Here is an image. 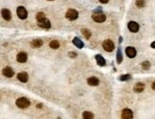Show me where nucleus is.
Instances as JSON below:
<instances>
[{"label": "nucleus", "instance_id": "nucleus-1", "mask_svg": "<svg viewBox=\"0 0 155 119\" xmlns=\"http://www.w3.org/2000/svg\"><path fill=\"white\" fill-rule=\"evenodd\" d=\"M15 104H16L17 107L20 108V109H27V108H29L31 105L30 101H29L27 98H25V97H20V98H18L16 100Z\"/></svg>", "mask_w": 155, "mask_h": 119}, {"label": "nucleus", "instance_id": "nucleus-2", "mask_svg": "<svg viewBox=\"0 0 155 119\" xmlns=\"http://www.w3.org/2000/svg\"><path fill=\"white\" fill-rule=\"evenodd\" d=\"M102 48L106 52H112L115 48L114 42L111 39H106V41H105L102 42Z\"/></svg>", "mask_w": 155, "mask_h": 119}, {"label": "nucleus", "instance_id": "nucleus-3", "mask_svg": "<svg viewBox=\"0 0 155 119\" xmlns=\"http://www.w3.org/2000/svg\"><path fill=\"white\" fill-rule=\"evenodd\" d=\"M65 17H66V18L69 19V20H76L78 17H79V13H78L76 10H74V9H69V10L66 12Z\"/></svg>", "mask_w": 155, "mask_h": 119}, {"label": "nucleus", "instance_id": "nucleus-4", "mask_svg": "<svg viewBox=\"0 0 155 119\" xmlns=\"http://www.w3.org/2000/svg\"><path fill=\"white\" fill-rule=\"evenodd\" d=\"M16 14H17V17H19L20 19H25V18H27L28 17L27 11H26V9L24 7H22V6H20V7H18L16 9Z\"/></svg>", "mask_w": 155, "mask_h": 119}, {"label": "nucleus", "instance_id": "nucleus-5", "mask_svg": "<svg viewBox=\"0 0 155 119\" xmlns=\"http://www.w3.org/2000/svg\"><path fill=\"white\" fill-rule=\"evenodd\" d=\"M37 24H38V26L40 28H44V29H49L51 28V22L50 20L46 18V17H44L40 20H37Z\"/></svg>", "mask_w": 155, "mask_h": 119}, {"label": "nucleus", "instance_id": "nucleus-6", "mask_svg": "<svg viewBox=\"0 0 155 119\" xmlns=\"http://www.w3.org/2000/svg\"><path fill=\"white\" fill-rule=\"evenodd\" d=\"M92 18H93V20L96 21V22H98V23H101V22L105 21L106 17H105V14H101V13H98V14H92Z\"/></svg>", "mask_w": 155, "mask_h": 119}, {"label": "nucleus", "instance_id": "nucleus-7", "mask_svg": "<svg viewBox=\"0 0 155 119\" xmlns=\"http://www.w3.org/2000/svg\"><path fill=\"white\" fill-rule=\"evenodd\" d=\"M127 27L130 32H132V33H136V32H138L139 31L140 26H139V24L137 23V22H135V21H130V22H128Z\"/></svg>", "mask_w": 155, "mask_h": 119}, {"label": "nucleus", "instance_id": "nucleus-8", "mask_svg": "<svg viewBox=\"0 0 155 119\" xmlns=\"http://www.w3.org/2000/svg\"><path fill=\"white\" fill-rule=\"evenodd\" d=\"M2 74H3L4 76H6V77H8V78H11V77H13L14 75V71L12 67H10V66H6L5 68H3Z\"/></svg>", "mask_w": 155, "mask_h": 119}, {"label": "nucleus", "instance_id": "nucleus-9", "mask_svg": "<svg viewBox=\"0 0 155 119\" xmlns=\"http://www.w3.org/2000/svg\"><path fill=\"white\" fill-rule=\"evenodd\" d=\"M125 54H126L128 58H134L136 54H137V51H136V49L134 47L128 46V47L125 48Z\"/></svg>", "mask_w": 155, "mask_h": 119}, {"label": "nucleus", "instance_id": "nucleus-10", "mask_svg": "<svg viewBox=\"0 0 155 119\" xmlns=\"http://www.w3.org/2000/svg\"><path fill=\"white\" fill-rule=\"evenodd\" d=\"M122 117L124 119H131L133 117V112L131 109H125L122 112Z\"/></svg>", "mask_w": 155, "mask_h": 119}, {"label": "nucleus", "instance_id": "nucleus-11", "mask_svg": "<svg viewBox=\"0 0 155 119\" xmlns=\"http://www.w3.org/2000/svg\"><path fill=\"white\" fill-rule=\"evenodd\" d=\"M17 79L22 83H27L28 80H29V75L26 72H19L17 74Z\"/></svg>", "mask_w": 155, "mask_h": 119}, {"label": "nucleus", "instance_id": "nucleus-12", "mask_svg": "<svg viewBox=\"0 0 155 119\" xmlns=\"http://www.w3.org/2000/svg\"><path fill=\"white\" fill-rule=\"evenodd\" d=\"M1 14H2V17H3L5 20L9 21L12 19V14H11L10 10H8V9H2Z\"/></svg>", "mask_w": 155, "mask_h": 119}, {"label": "nucleus", "instance_id": "nucleus-13", "mask_svg": "<svg viewBox=\"0 0 155 119\" xmlns=\"http://www.w3.org/2000/svg\"><path fill=\"white\" fill-rule=\"evenodd\" d=\"M27 54L25 53V52H20V53H18L16 56V60L18 62H21V64H23V62H26L27 61Z\"/></svg>", "mask_w": 155, "mask_h": 119}, {"label": "nucleus", "instance_id": "nucleus-14", "mask_svg": "<svg viewBox=\"0 0 155 119\" xmlns=\"http://www.w3.org/2000/svg\"><path fill=\"white\" fill-rule=\"evenodd\" d=\"M99 81L98 78H96V77H90V78L87 79V84L89 85H91V86H96V85H99Z\"/></svg>", "mask_w": 155, "mask_h": 119}, {"label": "nucleus", "instance_id": "nucleus-15", "mask_svg": "<svg viewBox=\"0 0 155 119\" xmlns=\"http://www.w3.org/2000/svg\"><path fill=\"white\" fill-rule=\"evenodd\" d=\"M95 59H96L97 64H98L100 66H105V64H106V62H105V60L104 59V57H102L101 55H96Z\"/></svg>", "mask_w": 155, "mask_h": 119}, {"label": "nucleus", "instance_id": "nucleus-16", "mask_svg": "<svg viewBox=\"0 0 155 119\" xmlns=\"http://www.w3.org/2000/svg\"><path fill=\"white\" fill-rule=\"evenodd\" d=\"M144 89H145V84H143V83H137L134 85V91L137 92V93L142 92Z\"/></svg>", "mask_w": 155, "mask_h": 119}, {"label": "nucleus", "instance_id": "nucleus-17", "mask_svg": "<svg viewBox=\"0 0 155 119\" xmlns=\"http://www.w3.org/2000/svg\"><path fill=\"white\" fill-rule=\"evenodd\" d=\"M73 43L76 47H78L79 49H81V48L83 47V42L79 38V37H74L73 38Z\"/></svg>", "mask_w": 155, "mask_h": 119}, {"label": "nucleus", "instance_id": "nucleus-18", "mask_svg": "<svg viewBox=\"0 0 155 119\" xmlns=\"http://www.w3.org/2000/svg\"><path fill=\"white\" fill-rule=\"evenodd\" d=\"M42 44H43V41H41V39H38V38L34 39V41H32V46H33L34 48L40 47V46H42Z\"/></svg>", "mask_w": 155, "mask_h": 119}, {"label": "nucleus", "instance_id": "nucleus-19", "mask_svg": "<svg viewBox=\"0 0 155 119\" xmlns=\"http://www.w3.org/2000/svg\"><path fill=\"white\" fill-rule=\"evenodd\" d=\"M49 46H50L52 49H57V48L61 46V44H59V42L57 41H52L49 43Z\"/></svg>", "mask_w": 155, "mask_h": 119}, {"label": "nucleus", "instance_id": "nucleus-20", "mask_svg": "<svg viewBox=\"0 0 155 119\" xmlns=\"http://www.w3.org/2000/svg\"><path fill=\"white\" fill-rule=\"evenodd\" d=\"M82 117L84 119H92L94 118V114L90 112H84L82 113Z\"/></svg>", "mask_w": 155, "mask_h": 119}, {"label": "nucleus", "instance_id": "nucleus-21", "mask_svg": "<svg viewBox=\"0 0 155 119\" xmlns=\"http://www.w3.org/2000/svg\"><path fill=\"white\" fill-rule=\"evenodd\" d=\"M81 33H82V35H83L87 39H89V38L91 37V32L88 30V29H81Z\"/></svg>", "mask_w": 155, "mask_h": 119}, {"label": "nucleus", "instance_id": "nucleus-22", "mask_svg": "<svg viewBox=\"0 0 155 119\" xmlns=\"http://www.w3.org/2000/svg\"><path fill=\"white\" fill-rule=\"evenodd\" d=\"M122 61H123V55H122V52H121V48H119L118 52H117V62L120 65L122 62Z\"/></svg>", "mask_w": 155, "mask_h": 119}, {"label": "nucleus", "instance_id": "nucleus-23", "mask_svg": "<svg viewBox=\"0 0 155 119\" xmlns=\"http://www.w3.org/2000/svg\"><path fill=\"white\" fill-rule=\"evenodd\" d=\"M145 0H136V6L138 8L145 7Z\"/></svg>", "mask_w": 155, "mask_h": 119}, {"label": "nucleus", "instance_id": "nucleus-24", "mask_svg": "<svg viewBox=\"0 0 155 119\" xmlns=\"http://www.w3.org/2000/svg\"><path fill=\"white\" fill-rule=\"evenodd\" d=\"M150 67V62L149 61H143L142 62V68L143 69H148V68Z\"/></svg>", "mask_w": 155, "mask_h": 119}, {"label": "nucleus", "instance_id": "nucleus-25", "mask_svg": "<svg viewBox=\"0 0 155 119\" xmlns=\"http://www.w3.org/2000/svg\"><path fill=\"white\" fill-rule=\"evenodd\" d=\"M131 78V76H130V74H125V75H123V76H121L120 77V80L121 81H126V80H128V79Z\"/></svg>", "mask_w": 155, "mask_h": 119}, {"label": "nucleus", "instance_id": "nucleus-26", "mask_svg": "<svg viewBox=\"0 0 155 119\" xmlns=\"http://www.w3.org/2000/svg\"><path fill=\"white\" fill-rule=\"evenodd\" d=\"M45 17V14L42 13V12H39V13H37V20H40V19H42V18H44Z\"/></svg>", "mask_w": 155, "mask_h": 119}, {"label": "nucleus", "instance_id": "nucleus-27", "mask_svg": "<svg viewBox=\"0 0 155 119\" xmlns=\"http://www.w3.org/2000/svg\"><path fill=\"white\" fill-rule=\"evenodd\" d=\"M77 56H78L77 53H75V52H70V53H69V57H70V58H76Z\"/></svg>", "mask_w": 155, "mask_h": 119}, {"label": "nucleus", "instance_id": "nucleus-28", "mask_svg": "<svg viewBox=\"0 0 155 119\" xmlns=\"http://www.w3.org/2000/svg\"><path fill=\"white\" fill-rule=\"evenodd\" d=\"M99 1H100L101 4H106L108 1H109V0H99Z\"/></svg>", "mask_w": 155, "mask_h": 119}, {"label": "nucleus", "instance_id": "nucleus-29", "mask_svg": "<svg viewBox=\"0 0 155 119\" xmlns=\"http://www.w3.org/2000/svg\"><path fill=\"white\" fill-rule=\"evenodd\" d=\"M150 46H151L152 48H154V49H155V41H153V42H152L151 44H150Z\"/></svg>", "mask_w": 155, "mask_h": 119}, {"label": "nucleus", "instance_id": "nucleus-30", "mask_svg": "<svg viewBox=\"0 0 155 119\" xmlns=\"http://www.w3.org/2000/svg\"><path fill=\"white\" fill-rule=\"evenodd\" d=\"M151 88H152V89H154V90H155V82L153 83V84H152Z\"/></svg>", "mask_w": 155, "mask_h": 119}, {"label": "nucleus", "instance_id": "nucleus-31", "mask_svg": "<svg viewBox=\"0 0 155 119\" xmlns=\"http://www.w3.org/2000/svg\"><path fill=\"white\" fill-rule=\"evenodd\" d=\"M48 1H53V0H48Z\"/></svg>", "mask_w": 155, "mask_h": 119}]
</instances>
